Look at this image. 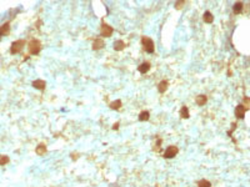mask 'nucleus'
Here are the masks:
<instances>
[{
    "label": "nucleus",
    "instance_id": "1",
    "mask_svg": "<svg viewBox=\"0 0 250 187\" xmlns=\"http://www.w3.org/2000/svg\"><path fill=\"white\" fill-rule=\"evenodd\" d=\"M28 49H29V52L32 54V55H38L41 50V43L39 40L36 39H33L29 41V45H28Z\"/></svg>",
    "mask_w": 250,
    "mask_h": 187
},
{
    "label": "nucleus",
    "instance_id": "2",
    "mask_svg": "<svg viewBox=\"0 0 250 187\" xmlns=\"http://www.w3.org/2000/svg\"><path fill=\"white\" fill-rule=\"evenodd\" d=\"M141 45L144 47V50L149 54H153L155 50V45H154V41L151 40L148 36H143L141 38Z\"/></svg>",
    "mask_w": 250,
    "mask_h": 187
},
{
    "label": "nucleus",
    "instance_id": "3",
    "mask_svg": "<svg viewBox=\"0 0 250 187\" xmlns=\"http://www.w3.org/2000/svg\"><path fill=\"white\" fill-rule=\"evenodd\" d=\"M24 46H25V40H16V41H14V43L11 44L10 52L13 54V55H15V54H19L23 50Z\"/></svg>",
    "mask_w": 250,
    "mask_h": 187
},
{
    "label": "nucleus",
    "instance_id": "4",
    "mask_svg": "<svg viewBox=\"0 0 250 187\" xmlns=\"http://www.w3.org/2000/svg\"><path fill=\"white\" fill-rule=\"evenodd\" d=\"M178 152H179V148L174 146V145H172V146L166 147L165 152H164V159H174L175 156L178 155Z\"/></svg>",
    "mask_w": 250,
    "mask_h": 187
},
{
    "label": "nucleus",
    "instance_id": "5",
    "mask_svg": "<svg viewBox=\"0 0 250 187\" xmlns=\"http://www.w3.org/2000/svg\"><path fill=\"white\" fill-rule=\"evenodd\" d=\"M113 28L110 25H108L105 23H101V26H100V35L103 38H108V36H110L113 34Z\"/></svg>",
    "mask_w": 250,
    "mask_h": 187
},
{
    "label": "nucleus",
    "instance_id": "6",
    "mask_svg": "<svg viewBox=\"0 0 250 187\" xmlns=\"http://www.w3.org/2000/svg\"><path fill=\"white\" fill-rule=\"evenodd\" d=\"M248 110L245 107H244L241 104L240 105H238L236 107H235V117L236 119H244V116H245V112H246Z\"/></svg>",
    "mask_w": 250,
    "mask_h": 187
},
{
    "label": "nucleus",
    "instance_id": "7",
    "mask_svg": "<svg viewBox=\"0 0 250 187\" xmlns=\"http://www.w3.org/2000/svg\"><path fill=\"white\" fill-rule=\"evenodd\" d=\"M105 46V43H104V40L100 39V38H96L94 41H93V50H100L103 49V47Z\"/></svg>",
    "mask_w": 250,
    "mask_h": 187
},
{
    "label": "nucleus",
    "instance_id": "8",
    "mask_svg": "<svg viewBox=\"0 0 250 187\" xmlns=\"http://www.w3.org/2000/svg\"><path fill=\"white\" fill-rule=\"evenodd\" d=\"M33 87H35L36 90H45V87H46V82L44 81V80H40V79H38V80H34L33 81Z\"/></svg>",
    "mask_w": 250,
    "mask_h": 187
},
{
    "label": "nucleus",
    "instance_id": "9",
    "mask_svg": "<svg viewBox=\"0 0 250 187\" xmlns=\"http://www.w3.org/2000/svg\"><path fill=\"white\" fill-rule=\"evenodd\" d=\"M150 68H151L150 63H148V61H144L143 64H140V65H139L138 70H139V72H140V74H146V72H148V71L150 70Z\"/></svg>",
    "mask_w": 250,
    "mask_h": 187
},
{
    "label": "nucleus",
    "instance_id": "10",
    "mask_svg": "<svg viewBox=\"0 0 250 187\" xmlns=\"http://www.w3.org/2000/svg\"><path fill=\"white\" fill-rule=\"evenodd\" d=\"M9 33H10V23L3 24V25L0 26V39H1V36L8 35Z\"/></svg>",
    "mask_w": 250,
    "mask_h": 187
},
{
    "label": "nucleus",
    "instance_id": "11",
    "mask_svg": "<svg viewBox=\"0 0 250 187\" xmlns=\"http://www.w3.org/2000/svg\"><path fill=\"white\" fill-rule=\"evenodd\" d=\"M46 151H48V148H46V146H45V143H39L38 146H36V150H35L36 155H40V156L45 155Z\"/></svg>",
    "mask_w": 250,
    "mask_h": 187
},
{
    "label": "nucleus",
    "instance_id": "12",
    "mask_svg": "<svg viewBox=\"0 0 250 187\" xmlns=\"http://www.w3.org/2000/svg\"><path fill=\"white\" fill-rule=\"evenodd\" d=\"M195 102H196L199 106H204L206 102H208V98H206V95H198Z\"/></svg>",
    "mask_w": 250,
    "mask_h": 187
},
{
    "label": "nucleus",
    "instance_id": "13",
    "mask_svg": "<svg viewBox=\"0 0 250 187\" xmlns=\"http://www.w3.org/2000/svg\"><path fill=\"white\" fill-rule=\"evenodd\" d=\"M113 47H114L115 51H120V50H123L124 47H125V43H124L123 40H117V41L114 43Z\"/></svg>",
    "mask_w": 250,
    "mask_h": 187
},
{
    "label": "nucleus",
    "instance_id": "14",
    "mask_svg": "<svg viewBox=\"0 0 250 187\" xmlns=\"http://www.w3.org/2000/svg\"><path fill=\"white\" fill-rule=\"evenodd\" d=\"M168 85H169V82L166 80H163L159 82V85H158V90H159V92L163 94V92H165L166 91V89H168Z\"/></svg>",
    "mask_w": 250,
    "mask_h": 187
},
{
    "label": "nucleus",
    "instance_id": "15",
    "mask_svg": "<svg viewBox=\"0 0 250 187\" xmlns=\"http://www.w3.org/2000/svg\"><path fill=\"white\" fill-rule=\"evenodd\" d=\"M203 19L206 24H210V23L214 21V16H213V14L210 13V11H205L204 15H203Z\"/></svg>",
    "mask_w": 250,
    "mask_h": 187
},
{
    "label": "nucleus",
    "instance_id": "16",
    "mask_svg": "<svg viewBox=\"0 0 250 187\" xmlns=\"http://www.w3.org/2000/svg\"><path fill=\"white\" fill-rule=\"evenodd\" d=\"M243 7H244V4L240 3V1H238L233 5V11H234V14H240L241 13V10H243Z\"/></svg>",
    "mask_w": 250,
    "mask_h": 187
},
{
    "label": "nucleus",
    "instance_id": "17",
    "mask_svg": "<svg viewBox=\"0 0 250 187\" xmlns=\"http://www.w3.org/2000/svg\"><path fill=\"white\" fill-rule=\"evenodd\" d=\"M110 106L113 110H120L121 108V106H123V102H121L120 100H115V101H113V102H110Z\"/></svg>",
    "mask_w": 250,
    "mask_h": 187
},
{
    "label": "nucleus",
    "instance_id": "18",
    "mask_svg": "<svg viewBox=\"0 0 250 187\" xmlns=\"http://www.w3.org/2000/svg\"><path fill=\"white\" fill-rule=\"evenodd\" d=\"M180 117L181 119H189L190 115H189V108L186 106H183L180 108Z\"/></svg>",
    "mask_w": 250,
    "mask_h": 187
},
{
    "label": "nucleus",
    "instance_id": "19",
    "mask_svg": "<svg viewBox=\"0 0 250 187\" xmlns=\"http://www.w3.org/2000/svg\"><path fill=\"white\" fill-rule=\"evenodd\" d=\"M149 117H150L149 111H143L139 114V121H148Z\"/></svg>",
    "mask_w": 250,
    "mask_h": 187
},
{
    "label": "nucleus",
    "instance_id": "20",
    "mask_svg": "<svg viewBox=\"0 0 250 187\" xmlns=\"http://www.w3.org/2000/svg\"><path fill=\"white\" fill-rule=\"evenodd\" d=\"M9 161H10V159L7 155H0V166H4V165L9 164Z\"/></svg>",
    "mask_w": 250,
    "mask_h": 187
},
{
    "label": "nucleus",
    "instance_id": "21",
    "mask_svg": "<svg viewBox=\"0 0 250 187\" xmlns=\"http://www.w3.org/2000/svg\"><path fill=\"white\" fill-rule=\"evenodd\" d=\"M198 187H211V183L208 180H200L198 182Z\"/></svg>",
    "mask_w": 250,
    "mask_h": 187
},
{
    "label": "nucleus",
    "instance_id": "22",
    "mask_svg": "<svg viewBox=\"0 0 250 187\" xmlns=\"http://www.w3.org/2000/svg\"><path fill=\"white\" fill-rule=\"evenodd\" d=\"M163 140L160 137H155V143H154V151H159V147L161 146Z\"/></svg>",
    "mask_w": 250,
    "mask_h": 187
},
{
    "label": "nucleus",
    "instance_id": "23",
    "mask_svg": "<svg viewBox=\"0 0 250 187\" xmlns=\"http://www.w3.org/2000/svg\"><path fill=\"white\" fill-rule=\"evenodd\" d=\"M241 105L245 107L246 110H249V108H250V102H249V98H248V96H245V98H244V102H243Z\"/></svg>",
    "mask_w": 250,
    "mask_h": 187
},
{
    "label": "nucleus",
    "instance_id": "24",
    "mask_svg": "<svg viewBox=\"0 0 250 187\" xmlns=\"http://www.w3.org/2000/svg\"><path fill=\"white\" fill-rule=\"evenodd\" d=\"M185 4V1H176L175 3V8L176 9H181V7Z\"/></svg>",
    "mask_w": 250,
    "mask_h": 187
},
{
    "label": "nucleus",
    "instance_id": "25",
    "mask_svg": "<svg viewBox=\"0 0 250 187\" xmlns=\"http://www.w3.org/2000/svg\"><path fill=\"white\" fill-rule=\"evenodd\" d=\"M119 125H120L119 122H115V124L113 125V129H114V130H118V129H119Z\"/></svg>",
    "mask_w": 250,
    "mask_h": 187
}]
</instances>
